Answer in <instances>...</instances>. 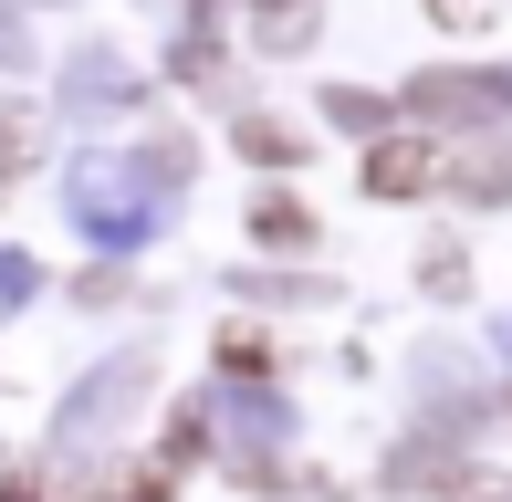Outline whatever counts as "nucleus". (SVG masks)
<instances>
[{"label":"nucleus","mask_w":512,"mask_h":502,"mask_svg":"<svg viewBox=\"0 0 512 502\" xmlns=\"http://www.w3.org/2000/svg\"><path fill=\"white\" fill-rule=\"evenodd\" d=\"M439 168H450V157H439L429 136H387V147L366 157V199H429Z\"/></svg>","instance_id":"1"},{"label":"nucleus","mask_w":512,"mask_h":502,"mask_svg":"<svg viewBox=\"0 0 512 502\" xmlns=\"http://www.w3.org/2000/svg\"><path fill=\"white\" fill-rule=\"evenodd\" d=\"M408 105L418 116H502V74H429Z\"/></svg>","instance_id":"2"},{"label":"nucleus","mask_w":512,"mask_h":502,"mask_svg":"<svg viewBox=\"0 0 512 502\" xmlns=\"http://www.w3.org/2000/svg\"><path fill=\"white\" fill-rule=\"evenodd\" d=\"M251 231H262V241H293V251H304V241H314V220L293 210V199H262V210H251Z\"/></svg>","instance_id":"3"},{"label":"nucleus","mask_w":512,"mask_h":502,"mask_svg":"<svg viewBox=\"0 0 512 502\" xmlns=\"http://www.w3.org/2000/svg\"><path fill=\"white\" fill-rule=\"evenodd\" d=\"M241 147H251V157H272V168H293V157H304V136L272 126V116H251V126H241Z\"/></svg>","instance_id":"4"},{"label":"nucleus","mask_w":512,"mask_h":502,"mask_svg":"<svg viewBox=\"0 0 512 502\" xmlns=\"http://www.w3.org/2000/svg\"><path fill=\"white\" fill-rule=\"evenodd\" d=\"M21 157H32V116H21V105H0V178H11Z\"/></svg>","instance_id":"5"},{"label":"nucleus","mask_w":512,"mask_h":502,"mask_svg":"<svg viewBox=\"0 0 512 502\" xmlns=\"http://www.w3.org/2000/svg\"><path fill=\"white\" fill-rule=\"evenodd\" d=\"M450 502H512V492L492 482V471H450Z\"/></svg>","instance_id":"6"},{"label":"nucleus","mask_w":512,"mask_h":502,"mask_svg":"<svg viewBox=\"0 0 512 502\" xmlns=\"http://www.w3.org/2000/svg\"><path fill=\"white\" fill-rule=\"evenodd\" d=\"M439 21H450V32H481V21H492V0H429Z\"/></svg>","instance_id":"7"},{"label":"nucleus","mask_w":512,"mask_h":502,"mask_svg":"<svg viewBox=\"0 0 512 502\" xmlns=\"http://www.w3.org/2000/svg\"><path fill=\"white\" fill-rule=\"evenodd\" d=\"M0 502H42V471H0Z\"/></svg>","instance_id":"8"},{"label":"nucleus","mask_w":512,"mask_h":502,"mask_svg":"<svg viewBox=\"0 0 512 502\" xmlns=\"http://www.w3.org/2000/svg\"><path fill=\"white\" fill-rule=\"evenodd\" d=\"M262 11H272V0H262Z\"/></svg>","instance_id":"9"}]
</instances>
